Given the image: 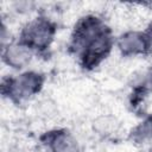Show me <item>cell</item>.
Returning a JSON list of instances; mask_svg holds the SVG:
<instances>
[{
  "label": "cell",
  "mask_w": 152,
  "mask_h": 152,
  "mask_svg": "<svg viewBox=\"0 0 152 152\" xmlns=\"http://www.w3.org/2000/svg\"><path fill=\"white\" fill-rule=\"evenodd\" d=\"M45 83V75L37 70H24L17 75L4 77L1 94L14 104H23L38 96Z\"/></svg>",
  "instance_id": "1"
},
{
  "label": "cell",
  "mask_w": 152,
  "mask_h": 152,
  "mask_svg": "<svg viewBox=\"0 0 152 152\" xmlns=\"http://www.w3.org/2000/svg\"><path fill=\"white\" fill-rule=\"evenodd\" d=\"M56 33L57 24L46 15H38L23 25L18 39L36 55H42L51 48Z\"/></svg>",
  "instance_id": "2"
},
{
  "label": "cell",
  "mask_w": 152,
  "mask_h": 152,
  "mask_svg": "<svg viewBox=\"0 0 152 152\" xmlns=\"http://www.w3.org/2000/svg\"><path fill=\"white\" fill-rule=\"evenodd\" d=\"M114 46L115 38L113 36L112 28H108L107 31L88 42L76 52L80 65L84 70H93L100 66V64L103 63L104 59L110 55Z\"/></svg>",
  "instance_id": "3"
},
{
  "label": "cell",
  "mask_w": 152,
  "mask_h": 152,
  "mask_svg": "<svg viewBox=\"0 0 152 152\" xmlns=\"http://www.w3.org/2000/svg\"><path fill=\"white\" fill-rule=\"evenodd\" d=\"M110 28L106 21L96 14H86L81 17L74 25L70 36V48L76 53L88 42Z\"/></svg>",
  "instance_id": "4"
},
{
  "label": "cell",
  "mask_w": 152,
  "mask_h": 152,
  "mask_svg": "<svg viewBox=\"0 0 152 152\" xmlns=\"http://www.w3.org/2000/svg\"><path fill=\"white\" fill-rule=\"evenodd\" d=\"M115 46L122 57H139L152 52V44L145 31L127 30L115 38Z\"/></svg>",
  "instance_id": "5"
},
{
  "label": "cell",
  "mask_w": 152,
  "mask_h": 152,
  "mask_svg": "<svg viewBox=\"0 0 152 152\" xmlns=\"http://www.w3.org/2000/svg\"><path fill=\"white\" fill-rule=\"evenodd\" d=\"M34 55L36 53L18 38L1 46L2 63L17 71H24L31 64Z\"/></svg>",
  "instance_id": "6"
},
{
  "label": "cell",
  "mask_w": 152,
  "mask_h": 152,
  "mask_svg": "<svg viewBox=\"0 0 152 152\" xmlns=\"http://www.w3.org/2000/svg\"><path fill=\"white\" fill-rule=\"evenodd\" d=\"M40 141L48 152H81L80 141L66 128L50 129L40 137Z\"/></svg>",
  "instance_id": "7"
},
{
  "label": "cell",
  "mask_w": 152,
  "mask_h": 152,
  "mask_svg": "<svg viewBox=\"0 0 152 152\" xmlns=\"http://www.w3.org/2000/svg\"><path fill=\"white\" fill-rule=\"evenodd\" d=\"M91 128L97 135L102 138H113L120 132L121 122L112 114H101L93 120Z\"/></svg>",
  "instance_id": "8"
},
{
  "label": "cell",
  "mask_w": 152,
  "mask_h": 152,
  "mask_svg": "<svg viewBox=\"0 0 152 152\" xmlns=\"http://www.w3.org/2000/svg\"><path fill=\"white\" fill-rule=\"evenodd\" d=\"M128 138L135 145L152 144V115L138 122L129 132Z\"/></svg>",
  "instance_id": "9"
},
{
  "label": "cell",
  "mask_w": 152,
  "mask_h": 152,
  "mask_svg": "<svg viewBox=\"0 0 152 152\" xmlns=\"http://www.w3.org/2000/svg\"><path fill=\"white\" fill-rule=\"evenodd\" d=\"M37 113L43 116V118H52L57 114L58 112V107L56 104L55 101H52L51 99H42L40 101L37 102Z\"/></svg>",
  "instance_id": "10"
},
{
  "label": "cell",
  "mask_w": 152,
  "mask_h": 152,
  "mask_svg": "<svg viewBox=\"0 0 152 152\" xmlns=\"http://www.w3.org/2000/svg\"><path fill=\"white\" fill-rule=\"evenodd\" d=\"M11 7L18 14H27L34 10L36 4L32 1H15V2H12Z\"/></svg>",
  "instance_id": "11"
},
{
  "label": "cell",
  "mask_w": 152,
  "mask_h": 152,
  "mask_svg": "<svg viewBox=\"0 0 152 152\" xmlns=\"http://www.w3.org/2000/svg\"><path fill=\"white\" fill-rule=\"evenodd\" d=\"M144 31L146 32V34H147V37H148V39H150L151 44H152V20L148 23V25H147L146 30H144Z\"/></svg>",
  "instance_id": "12"
},
{
  "label": "cell",
  "mask_w": 152,
  "mask_h": 152,
  "mask_svg": "<svg viewBox=\"0 0 152 152\" xmlns=\"http://www.w3.org/2000/svg\"><path fill=\"white\" fill-rule=\"evenodd\" d=\"M151 69H152V65H151Z\"/></svg>",
  "instance_id": "13"
}]
</instances>
